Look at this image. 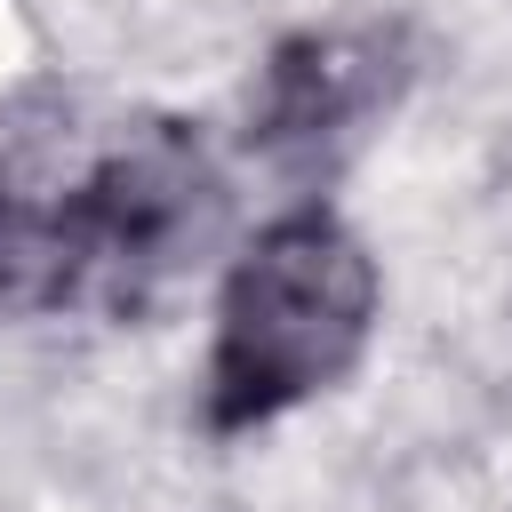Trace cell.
<instances>
[{"instance_id": "2", "label": "cell", "mask_w": 512, "mask_h": 512, "mask_svg": "<svg viewBox=\"0 0 512 512\" xmlns=\"http://www.w3.org/2000/svg\"><path fill=\"white\" fill-rule=\"evenodd\" d=\"M376 312H384V272L336 208L296 200L264 216L216 288V328L200 360V424L216 440H240L328 400L368 360Z\"/></svg>"}, {"instance_id": "1", "label": "cell", "mask_w": 512, "mask_h": 512, "mask_svg": "<svg viewBox=\"0 0 512 512\" xmlns=\"http://www.w3.org/2000/svg\"><path fill=\"white\" fill-rule=\"evenodd\" d=\"M216 224V168L192 128L144 120L64 184H0V312H136Z\"/></svg>"}, {"instance_id": "3", "label": "cell", "mask_w": 512, "mask_h": 512, "mask_svg": "<svg viewBox=\"0 0 512 512\" xmlns=\"http://www.w3.org/2000/svg\"><path fill=\"white\" fill-rule=\"evenodd\" d=\"M408 88L400 24H304L248 88V144L272 168H336Z\"/></svg>"}]
</instances>
